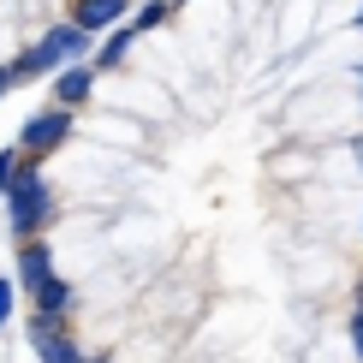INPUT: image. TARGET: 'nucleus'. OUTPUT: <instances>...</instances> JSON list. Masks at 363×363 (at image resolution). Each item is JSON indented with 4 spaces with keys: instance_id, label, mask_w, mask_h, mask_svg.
Here are the masks:
<instances>
[{
    "instance_id": "nucleus-3",
    "label": "nucleus",
    "mask_w": 363,
    "mask_h": 363,
    "mask_svg": "<svg viewBox=\"0 0 363 363\" xmlns=\"http://www.w3.org/2000/svg\"><path fill=\"white\" fill-rule=\"evenodd\" d=\"M6 315H12V286L0 280V322H6Z\"/></svg>"
},
{
    "instance_id": "nucleus-1",
    "label": "nucleus",
    "mask_w": 363,
    "mask_h": 363,
    "mask_svg": "<svg viewBox=\"0 0 363 363\" xmlns=\"http://www.w3.org/2000/svg\"><path fill=\"white\" fill-rule=\"evenodd\" d=\"M138 6L149 0H0V96L78 60Z\"/></svg>"
},
{
    "instance_id": "nucleus-2",
    "label": "nucleus",
    "mask_w": 363,
    "mask_h": 363,
    "mask_svg": "<svg viewBox=\"0 0 363 363\" xmlns=\"http://www.w3.org/2000/svg\"><path fill=\"white\" fill-rule=\"evenodd\" d=\"M352 352L363 363V280H357V304H352Z\"/></svg>"
}]
</instances>
